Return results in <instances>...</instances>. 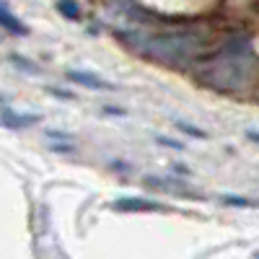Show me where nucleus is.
<instances>
[{"mask_svg": "<svg viewBox=\"0 0 259 259\" xmlns=\"http://www.w3.org/2000/svg\"><path fill=\"white\" fill-rule=\"evenodd\" d=\"M246 138H249V140H254V143H259V130H249Z\"/></svg>", "mask_w": 259, "mask_h": 259, "instance_id": "obj_9", "label": "nucleus"}, {"mask_svg": "<svg viewBox=\"0 0 259 259\" xmlns=\"http://www.w3.org/2000/svg\"><path fill=\"white\" fill-rule=\"evenodd\" d=\"M57 11L65 13L68 18H78L80 16V8H78V3H73V0H57Z\"/></svg>", "mask_w": 259, "mask_h": 259, "instance_id": "obj_6", "label": "nucleus"}, {"mask_svg": "<svg viewBox=\"0 0 259 259\" xmlns=\"http://www.w3.org/2000/svg\"><path fill=\"white\" fill-rule=\"evenodd\" d=\"M177 127L182 130V133L192 135V138H205V133H202V130H197V127H192V124H187V122H177Z\"/></svg>", "mask_w": 259, "mask_h": 259, "instance_id": "obj_7", "label": "nucleus"}, {"mask_svg": "<svg viewBox=\"0 0 259 259\" xmlns=\"http://www.w3.org/2000/svg\"><path fill=\"white\" fill-rule=\"evenodd\" d=\"M114 210H119V212H163L166 205L153 202V200H143V197H119L114 202Z\"/></svg>", "mask_w": 259, "mask_h": 259, "instance_id": "obj_2", "label": "nucleus"}, {"mask_svg": "<svg viewBox=\"0 0 259 259\" xmlns=\"http://www.w3.org/2000/svg\"><path fill=\"white\" fill-rule=\"evenodd\" d=\"M122 36L130 47H135L138 52L161 60L166 65H187L194 52H197V45L194 39L187 34H133V31H122L117 34Z\"/></svg>", "mask_w": 259, "mask_h": 259, "instance_id": "obj_1", "label": "nucleus"}, {"mask_svg": "<svg viewBox=\"0 0 259 259\" xmlns=\"http://www.w3.org/2000/svg\"><path fill=\"white\" fill-rule=\"evenodd\" d=\"M223 202H226V205H236V207H251V205H254V202H249V200H244V197H233V194H226Z\"/></svg>", "mask_w": 259, "mask_h": 259, "instance_id": "obj_8", "label": "nucleus"}, {"mask_svg": "<svg viewBox=\"0 0 259 259\" xmlns=\"http://www.w3.org/2000/svg\"><path fill=\"white\" fill-rule=\"evenodd\" d=\"M0 26L8 29V31H16V34H21V36L29 34L26 24H21V21H18L16 16H11V13H8V11H3V8H0Z\"/></svg>", "mask_w": 259, "mask_h": 259, "instance_id": "obj_4", "label": "nucleus"}, {"mask_svg": "<svg viewBox=\"0 0 259 259\" xmlns=\"http://www.w3.org/2000/svg\"><path fill=\"white\" fill-rule=\"evenodd\" d=\"M3 124H8V127H29V124H34L39 117H34V114H11V112H3Z\"/></svg>", "mask_w": 259, "mask_h": 259, "instance_id": "obj_5", "label": "nucleus"}, {"mask_svg": "<svg viewBox=\"0 0 259 259\" xmlns=\"http://www.w3.org/2000/svg\"><path fill=\"white\" fill-rule=\"evenodd\" d=\"M68 78H70L73 83H78V85L91 89V91H114V89H117L114 83L104 80V78H99V75H94V73H85V70H70Z\"/></svg>", "mask_w": 259, "mask_h": 259, "instance_id": "obj_3", "label": "nucleus"}]
</instances>
